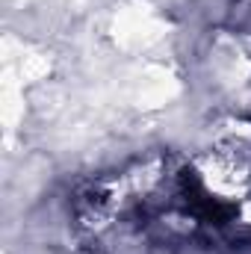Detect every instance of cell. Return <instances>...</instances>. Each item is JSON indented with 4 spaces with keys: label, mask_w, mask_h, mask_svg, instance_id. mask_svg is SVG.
<instances>
[{
    "label": "cell",
    "mask_w": 251,
    "mask_h": 254,
    "mask_svg": "<svg viewBox=\"0 0 251 254\" xmlns=\"http://www.w3.org/2000/svg\"><path fill=\"white\" fill-rule=\"evenodd\" d=\"M231 27L237 30V36H243L251 45V0H240L231 9Z\"/></svg>",
    "instance_id": "6da1fadb"
}]
</instances>
